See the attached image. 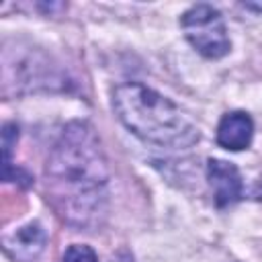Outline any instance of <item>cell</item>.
Segmentation results:
<instances>
[{"label":"cell","instance_id":"obj_6","mask_svg":"<svg viewBox=\"0 0 262 262\" xmlns=\"http://www.w3.org/2000/svg\"><path fill=\"white\" fill-rule=\"evenodd\" d=\"M254 137L252 117L244 111L225 113L217 125V143L229 151L248 149Z\"/></svg>","mask_w":262,"mask_h":262},{"label":"cell","instance_id":"obj_8","mask_svg":"<svg viewBox=\"0 0 262 262\" xmlns=\"http://www.w3.org/2000/svg\"><path fill=\"white\" fill-rule=\"evenodd\" d=\"M18 139V127L14 123H6L4 129H2V147H4V168L10 166V151H12V145L16 143Z\"/></svg>","mask_w":262,"mask_h":262},{"label":"cell","instance_id":"obj_7","mask_svg":"<svg viewBox=\"0 0 262 262\" xmlns=\"http://www.w3.org/2000/svg\"><path fill=\"white\" fill-rule=\"evenodd\" d=\"M63 262H98L94 250L90 246L84 244H74L66 250L63 254Z\"/></svg>","mask_w":262,"mask_h":262},{"label":"cell","instance_id":"obj_1","mask_svg":"<svg viewBox=\"0 0 262 262\" xmlns=\"http://www.w3.org/2000/svg\"><path fill=\"white\" fill-rule=\"evenodd\" d=\"M45 174L53 184V194L70 205L61 211L63 217L84 221L98 209V190L108 180V162L96 131L84 123H70L53 145Z\"/></svg>","mask_w":262,"mask_h":262},{"label":"cell","instance_id":"obj_3","mask_svg":"<svg viewBox=\"0 0 262 262\" xmlns=\"http://www.w3.org/2000/svg\"><path fill=\"white\" fill-rule=\"evenodd\" d=\"M180 27L186 41L205 57L219 59L229 53L231 41L225 29V20L211 4H194L180 16Z\"/></svg>","mask_w":262,"mask_h":262},{"label":"cell","instance_id":"obj_9","mask_svg":"<svg viewBox=\"0 0 262 262\" xmlns=\"http://www.w3.org/2000/svg\"><path fill=\"white\" fill-rule=\"evenodd\" d=\"M242 6H244V8H248V10H256V12H262V2H244Z\"/></svg>","mask_w":262,"mask_h":262},{"label":"cell","instance_id":"obj_4","mask_svg":"<svg viewBox=\"0 0 262 262\" xmlns=\"http://www.w3.org/2000/svg\"><path fill=\"white\" fill-rule=\"evenodd\" d=\"M207 180L213 188V201L219 209L229 207L242 199L244 184L235 164L219 158L207 160Z\"/></svg>","mask_w":262,"mask_h":262},{"label":"cell","instance_id":"obj_2","mask_svg":"<svg viewBox=\"0 0 262 262\" xmlns=\"http://www.w3.org/2000/svg\"><path fill=\"white\" fill-rule=\"evenodd\" d=\"M119 121L141 141L158 147H190L199 141V127L170 98L139 84L125 82L113 92Z\"/></svg>","mask_w":262,"mask_h":262},{"label":"cell","instance_id":"obj_5","mask_svg":"<svg viewBox=\"0 0 262 262\" xmlns=\"http://www.w3.org/2000/svg\"><path fill=\"white\" fill-rule=\"evenodd\" d=\"M47 242V235L43 227L37 221H31L23 227H18L12 233H6L2 237L6 254L16 262H33L39 258Z\"/></svg>","mask_w":262,"mask_h":262}]
</instances>
